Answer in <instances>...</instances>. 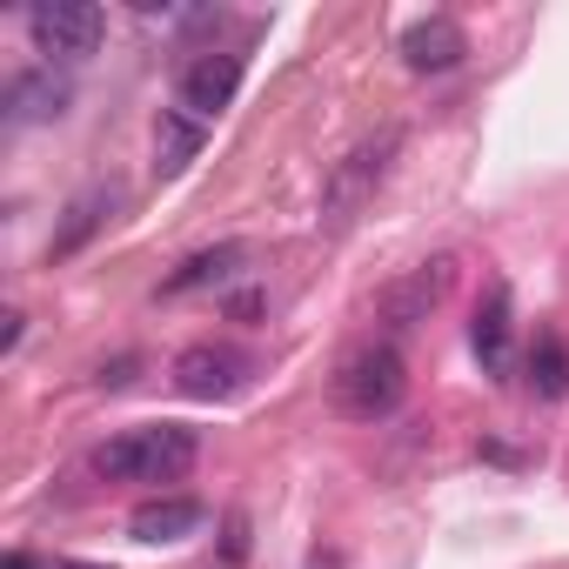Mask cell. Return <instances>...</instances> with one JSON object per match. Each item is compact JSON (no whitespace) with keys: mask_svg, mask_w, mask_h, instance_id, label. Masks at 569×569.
<instances>
[{"mask_svg":"<svg viewBox=\"0 0 569 569\" xmlns=\"http://www.w3.org/2000/svg\"><path fill=\"white\" fill-rule=\"evenodd\" d=\"M396 148H402V128H382V134L356 141V148L336 161V174H329V188H322V228H329V234H336V228H349V221L376 201V188H382V174H389Z\"/></svg>","mask_w":569,"mask_h":569,"instance_id":"3957f363","label":"cell"},{"mask_svg":"<svg viewBox=\"0 0 569 569\" xmlns=\"http://www.w3.org/2000/svg\"><path fill=\"white\" fill-rule=\"evenodd\" d=\"M241 74H248V61H241L234 48H208V54H194V61L181 68V108H188L194 121H214L221 108H234Z\"/></svg>","mask_w":569,"mask_h":569,"instance_id":"8992f818","label":"cell"},{"mask_svg":"<svg viewBox=\"0 0 569 569\" xmlns=\"http://www.w3.org/2000/svg\"><path fill=\"white\" fill-rule=\"evenodd\" d=\"M21 322H28L21 309H8V316H0V356H14V349H21Z\"/></svg>","mask_w":569,"mask_h":569,"instance_id":"2e32d148","label":"cell"},{"mask_svg":"<svg viewBox=\"0 0 569 569\" xmlns=\"http://www.w3.org/2000/svg\"><path fill=\"white\" fill-rule=\"evenodd\" d=\"M522 369H529V389H536L542 402H562V396H569V342H562L556 329H536Z\"/></svg>","mask_w":569,"mask_h":569,"instance_id":"5bb4252c","label":"cell"},{"mask_svg":"<svg viewBox=\"0 0 569 569\" xmlns=\"http://www.w3.org/2000/svg\"><path fill=\"white\" fill-rule=\"evenodd\" d=\"M402 396H409V369H402V356L389 342L356 349L342 362V376H336V409L349 422H389L402 409Z\"/></svg>","mask_w":569,"mask_h":569,"instance_id":"7a4b0ae2","label":"cell"},{"mask_svg":"<svg viewBox=\"0 0 569 569\" xmlns=\"http://www.w3.org/2000/svg\"><path fill=\"white\" fill-rule=\"evenodd\" d=\"M28 34L48 61H88L108 34V14L94 0H41V8H28Z\"/></svg>","mask_w":569,"mask_h":569,"instance_id":"277c9868","label":"cell"},{"mask_svg":"<svg viewBox=\"0 0 569 569\" xmlns=\"http://www.w3.org/2000/svg\"><path fill=\"white\" fill-rule=\"evenodd\" d=\"M201 522H208V509L194 496H154V502H141L128 516V536L134 542H188Z\"/></svg>","mask_w":569,"mask_h":569,"instance_id":"8fae6325","label":"cell"},{"mask_svg":"<svg viewBox=\"0 0 569 569\" xmlns=\"http://www.w3.org/2000/svg\"><path fill=\"white\" fill-rule=\"evenodd\" d=\"M201 141H208V134H201V121H194V114L161 108V121H154V174H161V181H174V174L201 154Z\"/></svg>","mask_w":569,"mask_h":569,"instance_id":"4fadbf2b","label":"cell"},{"mask_svg":"<svg viewBox=\"0 0 569 569\" xmlns=\"http://www.w3.org/2000/svg\"><path fill=\"white\" fill-rule=\"evenodd\" d=\"M0 569H34V556H21V549H14L8 562H0Z\"/></svg>","mask_w":569,"mask_h":569,"instance_id":"d6986e66","label":"cell"},{"mask_svg":"<svg viewBox=\"0 0 569 569\" xmlns=\"http://www.w3.org/2000/svg\"><path fill=\"white\" fill-rule=\"evenodd\" d=\"M74 101V88L54 74V68H34V74H14L8 81V121L28 128V121H61Z\"/></svg>","mask_w":569,"mask_h":569,"instance_id":"30bf717a","label":"cell"},{"mask_svg":"<svg viewBox=\"0 0 569 569\" xmlns=\"http://www.w3.org/2000/svg\"><path fill=\"white\" fill-rule=\"evenodd\" d=\"M201 456V436L188 422H148V429H121L94 449V476L108 482H181Z\"/></svg>","mask_w":569,"mask_h":569,"instance_id":"6da1fadb","label":"cell"},{"mask_svg":"<svg viewBox=\"0 0 569 569\" xmlns=\"http://www.w3.org/2000/svg\"><path fill=\"white\" fill-rule=\"evenodd\" d=\"M254 309H261V296H234V302H228V316H234V322H248Z\"/></svg>","mask_w":569,"mask_h":569,"instance_id":"e0dca14e","label":"cell"},{"mask_svg":"<svg viewBox=\"0 0 569 569\" xmlns=\"http://www.w3.org/2000/svg\"><path fill=\"white\" fill-rule=\"evenodd\" d=\"M469 349H476V362H482L489 376H509V369H516V316H509V289H502V281L476 302Z\"/></svg>","mask_w":569,"mask_h":569,"instance_id":"ba28073f","label":"cell"},{"mask_svg":"<svg viewBox=\"0 0 569 569\" xmlns=\"http://www.w3.org/2000/svg\"><path fill=\"white\" fill-rule=\"evenodd\" d=\"M48 569H108V562H81V556H54Z\"/></svg>","mask_w":569,"mask_h":569,"instance_id":"ac0fdd59","label":"cell"},{"mask_svg":"<svg viewBox=\"0 0 569 569\" xmlns=\"http://www.w3.org/2000/svg\"><path fill=\"white\" fill-rule=\"evenodd\" d=\"M248 268V241H214L201 254H188L174 274H168V296H201V289H221V281H234Z\"/></svg>","mask_w":569,"mask_h":569,"instance_id":"7c38bea8","label":"cell"},{"mask_svg":"<svg viewBox=\"0 0 569 569\" xmlns=\"http://www.w3.org/2000/svg\"><path fill=\"white\" fill-rule=\"evenodd\" d=\"M462 54H469V34H462L449 14H422V21L402 28V61H409V74H449Z\"/></svg>","mask_w":569,"mask_h":569,"instance_id":"9c48e42d","label":"cell"},{"mask_svg":"<svg viewBox=\"0 0 569 569\" xmlns=\"http://www.w3.org/2000/svg\"><path fill=\"white\" fill-rule=\"evenodd\" d=\"M248 369H254V362H248L241 349H228V342H194V349L174 356V389L194 396V402H228V396H241Z\"/></svg>","mask_w":569,"mask_h":569,"instance_id":"5b68a950","label":"cell"},{"mask_svg":"<svg viewBox=\"0 0 569 569\" xmlns=\"http://www.w3.org/2000/svg\"><path fill=\"white\" fill-rule=\"evenodd\" d=\"M449 281H456V261H449V254H436V261H422L416 274H402L396 289H382V302H376V309H382L396 329H409V322H429V309L449 296Z\"/></svg>","mask_w":569,"mask_h":569,"instance_id":"52a82bcc","label":"cell"},{"mask_svg":"<svg viewBox=\"0 0 569 569\" xmlns=\"http://www.w3.org/2000/svg\"><path fill=\"white\" fill-rule=\"evenodd\" d=\"M108 214H114V194H101V188H94V194H81V201L68 208V221L54 228V241H48V261H68V254H81Z\"/></svg>","mask_w":569,"mask_h":569,"instance_id":"9a60e30c","label":"cell"}]
</instances>
